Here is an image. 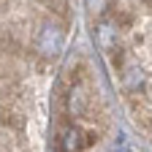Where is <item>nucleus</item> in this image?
Wrapping results in <instances>:
<instances>
[{"label":"nucleus","instance_id":"nucleus-1","mask_svg":"<svg viewBox=\"0 0 152 152\" xmlns=\"http://www.w3.org/2000/svg\"><path fill=\"white\" fill-rule=\"evenodd\" d=\"M65 49V33L57 22H44L35 35V52L41 57H57Z\"/></svg>","mask_w":152,"mask_h":152},{"label":"nucleus","instance_id":"nucleus-2","mask_svg":"<svg viewBox=\"0 0 152 152\" xmlns=\"http://www.w3.org/2000/svg\"><path fill=\"white\" fill-rule=\"evenodd\" d=\"M92 133H84L82 128H76V125H68L63 128L60 133H57V152H82L87 144H92Z\"/></svg>","mask_w":152,"mask_h":152},{"label":"nucleus","instance_id":"nucleus-3","mask_svg":"<svg viewBox=\"0 0 152 152\" xmlns=\"http://www.w3.org/2000/svg\"><path fill=\"white\" fill-rule=\"evenodd\" d=\"M117 38H120V27L109 22V19H101L98 25H95V41L103 52H114L117 49Z\"/></svg>","mask_w":152,"mask_h":152},{"label":"nucleus","instance_id":"nucleus-4","mask_svg":"<svg viewBox=\"0 0 152 152\" xmlns=\"http://www.w3.org/2000/svg\"><path fill=\"white\" fill-rule=\"evenodd\" d=\"M87 103H90V95H87L84 84L73 82V87L68 90V111H71V117H84L87 114Z\"/></svg>","mask_w":152,"mask_h":152},{"label":"nucleus","instance_id":"nucleus-5","mask_svg":"<svg viewBox=\"0 0 152 152\" xmlns=\"http://www.w3.org/2000/svg\"><path fill=\"white\" fill-rule=\"evenodd\" d=\"M122 84H125L128 92L141 90V87H144V73H141V68H130L128 73H122Z\"/></svg>","mask_w":152,"mask_h":152},{"label":"nucleus","instance_id":"nucleus-6","mask_svg":"<svg viewBox=\"0 0 152 152\" xmlns=\"http://www.w3.org/2000/svg\"><path fill=\"white\" fill-rule=\"evenodd\" d=\"M16 41H14V33L8 27H0V52H14Z\"/></svg>","mask_w":152,"mask_h":152},{"label":"nucleus","instance_id":"nucleus-7","mask_svg":"<svg viewBox=\"0 0 152 152\" xmlns=\"http://www.w3.org/2000/svg\"><path fill=\"white\" fill-rule=\"evenodd\" d=\"M84 8H87L90 14L103 16V14L109 11V0H84Z\"/></svg>","mask_w":152,"mask_h":152},{"label":"nucleus","instance_id":"nucleus-8","mask_svg":"<svg viewBox=\"0 0 152 152\" xmlns=\"http://www.w3.org/2000/svg\"><path fill=\"white\" fill-rule=\"evenodd\" d=\"M122 60H125V54H122V49L117 46L111 52V63H114V68H122Z\"/></svg>","mask_w":152,"mask_h":152},{"label":"nucleus","instance_id":"nucleus-9","mask_svg":"<svg viewBox=\"0 0 152 152\" xmlns=\"http://www.w3.org/2000/svg\"><path fill=\"white\" fill-rule=\"evenodd\" d=\"M141 3H147V6H152V0H141Z\"/></svg>","mask_w":152,"mask_h":152}]
</instances>
